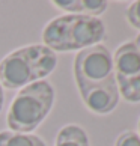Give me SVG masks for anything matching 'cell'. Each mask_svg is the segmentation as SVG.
Listing matches in <instances>:
<instances>
[{
	"label": "cell",
	"instance_id": "13",
	"mask_svg": "<svg viewBox=\"0 0 140 146\" xmlns=\"http://www.w3.org/2000/svg\"><path fill=\"white\" fill-rule=\"evenodd\" d=\"M134 44H136L137 45V48H139V50H140V35L136 38V41H134Z\"/></svg>",
	"mask_w": 140,
	"mask_h": 146
},
{
	"label": "cell",
	"instance_id": "6",
	"mask_svg": "<svg viewBox=\"0 0 140 146\" xmlns=\"http://www.w3.org/2000/svg\"><path fill=\"white\" fill-rule=\"evenodd\" d=\"M78 92L86 107L96 115H107L115 110L116 106L119 104V90H117L116 82L83 89Z\"/></svg>",
	"mask_w": 140,
	"mask_h": 146
},
{
	"label": "cell",
	"instance_id": "9",
	"mask_svg": "<svg viewBox=\"0 0 140 146\" xmlns=\"http://www.w3.org/2000/svg\"><path fill=\"white\" fill-rule=\"evenodd\" d=\"M0 146H47L39 136L32 133L0 131Z\"/></svg>",
	"mask_w": 140,
	"mask_h": 146
},
{
	"label": "cell",
	"instance_id": "5",
	"mask_svg": "<svg viewBox=\"0 0 140 146\" xmlns=\"http://www.w3.org/2000/svg\"><path fill=\"white\" fill-rule=\"evenodd\" d=\"M113 68L119 95L128 102H140V50L128 41L116 48Z\"/></svg>",
	"mask_w": 140,
	"mask_h": 146
},
{
	"label": "cell",
	"instance_id": "4",
	"mask_svg": "<svg viewBox=\"0 0 140 146\" xmlns=\"http://www.w3.org/2000/svg\"><path fill=\"white\" fill-rule=\"evenodd\" d=\"M74 78L78 90L115 83L113 56L107 47L96 44L80 50L74 59Z\"/></svg>",
	"mask_w": 140,
	"mask_h": 146
},
{
	"label": "cell",
	"instance_id": "8",
	"mask_svg": "<svg viewBox=\"0 0 140 146\" xmlns=\"http://www.w3.org/2000/svg\"><path fill=\"white\" fill-rule=\"evenodd\" d=\"M54 146H90L86 131L78 125H65L60 128L56 137Z\"/></svg>",
	"mask_w": 140,
	"mask_h": 146
},
{
	"label": "cell",
	"instance_id": "3",
	"mask_svg": "<svg viewBox=\"0 0 140 146\" xmlns=\"http://www.w3.org/2000/svg\"><path fill=\"white\" fill-rule=\"evenodd\" d=\"M53 104L54 88L45 80L20 89L6 115L8 128L15 133H32L44 122Z\"/></svg>",
	"mask_w": 140,
	"mask_h": 146
},
{
	"label": "cell",
	"instance_id": "10",
	"mask_svg": "<svg viewBox=\"0 0 140 146\" xmlns=\"http://www.w3.org/2000/svg\"><path fill=\"white\" fill-rule=\"evenodd\" d=\"M115 146H140V136L136 131H123L116 139Z\"/></svg>",
	"mask_w": 140,
	"mask_h": 146
},
{
	"label": "cell",
	"instance_id": "14",
	"mask_svg": "<svg viewBox=\"0 0 140 146\" xmlns=\"http://www.w3.org/2000/svg\"><path fill=\"white\" fill-rule=\"evenodd\" d=\"M139 136H140V121H139Z\"/></svg>",
	"mask_w": 140,
	"mask_h": 146
},
{
	"label": "cell",
	"instance_id": "2",
	"mask_svg": "<svg viewBox=\"0 0 140 146\" xmlns=\"http://www.w3.org/2000/svg\"><path fill=\"white\" fill-rule=\"evenodd\" d=\"M105 26L100 18L86 15H60L53 18L42 32L44 45L53 51H74L101 44Z\"/></svg>",
	"mask_w": 140,
	"mask_h": 146
},
{
	"label": "cell",
	"instance_id": "7",
	"mask_svg": "<svg viewBox=\"0 0 140 146\" xmlns=\"http://www.w3.org/2000/svg\"><path fill=\"white\" fill-rule=\"evenodd\" d=\"M53 5L72 15H86L95 18L104 14L109 8V3L104 0H54Z\"/></svg>",
	"mask_w": 140,
	"mask_h": 146
},
{
	"label": "cell",
	"instance_id": "1",
	"mask_svg": "<svg viewBox=\"0 0 140 146\" xmlns=\"http://www.w3.org/2000/svg\"><path fill=\"white\" fill-rule=\"evenodd\" d=\"M56 65V53L44 44L21 47L0 60V83L6 89H23L50 75Z\"/></svg>",
	"mask_w": 140,
	"mask_h": 146
},
{
	"label": "cell",
	"instance_id": "11",
	"mask_svg": "<svg viewBox=\"0 0 140 146\" xmlns=\"http://www.w3.org/2000/svg\"><path fill=\"white\" fill-rule=\"evenodd\" d=\"M127 20L134 29L140 30V0L133 2L127 8Z\"/></svg>",
	"mask_w": 140,
	"mask_h": 146
},
{
	"label": "cell",
	"instance_id": "12",
	"mask_svg": "<svg viewBox=\"0 0 140 146\" xmlns=\"http://www.w3.org/2000/svg\"><path fill=\"white\" fill-rule=\"evenodd\" d=\"M3 102H5V92H3V86L0 83V111L3 109Z\"/></svg>",
	"mask_w": 140,
	"mask_h": 146
}]
</instances>
